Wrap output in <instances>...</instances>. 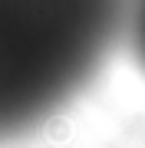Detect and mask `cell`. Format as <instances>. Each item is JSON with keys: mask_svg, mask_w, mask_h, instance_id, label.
Here are the masks:
<instances>
[{"mask_svg": "<svg viewBox=\"0 0 145 148\" xmlns=\"http://www.w3.org/2000/svg\"><path fill=\"white\" fill-rule=\"evenodd\" d=\"M125 0H0V145L53 122L109 63Z\"/></svg>", "mask_w": 145, "mask_h": 148, "instance_id": "1", "label": "cell"}, {"mask_svg": "<svg viewBox=\"0 0 145 148\" xmlns=\"http://www.w3.org/2000/svg\"><path fill=\"white\" fill-rule=\"evenodd\" d=\"M122 40L129 43V49H132L135 63L145 69V0H125Z\"/></svg>", "mask_w": 145, "mask_h": 148, "instance_id": "2", "label": "cell"}]
</instances>
